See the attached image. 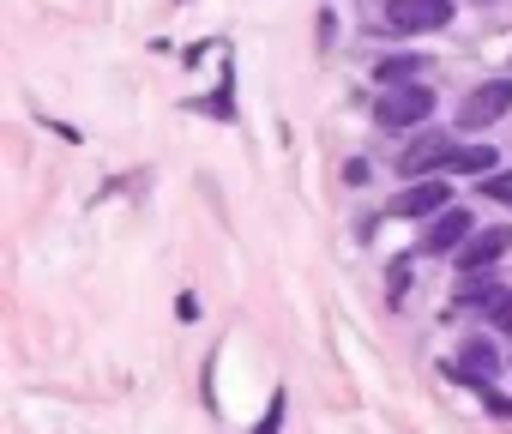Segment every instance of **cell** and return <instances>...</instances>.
<instances>
[{
  "mask_svg": "<svg viewBox=\"0 0 512 434\" xmlns=\"http://www.w3.org/2000/svg\"><path fill=\"white\" fill-rule=\"evenodd\" d=\"M374 115H380V127H416V121L434 115V91L428 85H386V97L374 103Z\"/></svg>",
  "mask_w": 512,
  "mask_h": 434,
  "instance_id": "cell-1",
  "label": "cell"
},
{
  "mask_svg": "<svg viewBox=\"0 0 512 434\" xmlns=\"http://www.w3.org/2000/svg\"><path fill=\"white\" fill-rule=\"evenodd\" d=\"M506 109H512V79H488V85H476V91L458 103V127H464V133H482V127H494Z\"/></svg>",
  "mask_w": 512,
  "mask_h": 434,
  "instance_id": "cell-2",
  "label": "cell"
},
{
  "mask_svg": "<svg viewBox=\"0 0 512 434\" xmlns=\"http://www.w3.org/2000/svg\"><path fill=\"white\" fill-rule=\"evenodd\" d=\"M452 19V0H386V25L398 37H422V31H440Z\"/></svg>",
  "mask_w": 512,
  "mask_h": 434,
  "instance_id": "cell-3",
  "label": "cell"
},
{
  "mask_svg": "<svg viewBox=\"0 0 512 434\" xmlns=\"http://www.w3.org/2000/svg\"><path fill=\"white\" fill-rule=\"evenodd\" d=\"M452 205V187L440 175H416L398 199H392V217H440Z\"/></svg>",
  "mask_w": 512,
  "mask_h": 434,
  "instance_id": "cell-4",
  "label": "cell"
},
{
  "mask_svg": "<svg viewBox=\"0 0 512 434\" xmlns=\"http://www.w3.org/2000/svg\"><path fill=\"white\" fill-rule=\"evenodd\" d=\"M470 230H476L470 211H464V205H446L440 217H428V236L416 242V254H452L458 242H470Z\"/></svg>",
  "mask_w": 512,
  "mask_h": 434,
  "instance_id": "cell-5",
  "label": "cell"
},
{
  "mask_svg": "<svg viewBox=\"0 0 512 434\" xmlns=\"http://www.w3.org/2000/svg\"><path fill=\"white\" fill-rule=\"evenodd\" d=\"M452 151H458V145H452L446 133H422L416 145L398 151V169H404V175H440V169L452 163Z\"/></svg>",
  "mask_w": 512,
  "mask_h": 434,
  "instance_id": "cell-6",
  "label": "cell"
},
{
  "mask_svg": "<svg viewBox=\"0 0 512 434\" xmlns=\"http://www.w3.org/2000/svg\"><path fill=\"white\" fill-rule=\"evenodd\" d=\"M506 248H512V230H482V236H470V248H464L458 260H464V272H482V266H494Z\"/></svg>",
  "mask_w": 512,
  "mask_h": 434,
  "instance_id": "cell-7",
  "label": "cell"
},
{
  "mask_svg": "<svg viewBox=\"0 0 512 434\" xmlns=\"http://www.w3.org/2000/svg\"><path fill=\"white\" fill-rule=\"evenodd\" d=\"M494 368H500V356H494V344H488V338L464 344V356H458V374H464L470 386H488V380H494Z\"/></svg>",
  "mask_w": 512,
  "mask_h": 434,
  "instance_id": "cell-8",
  "label": "cell"
},
{
  "mask_svg": "<svg viewBox=\"0 0 512 434\" xmlns=\"http://www.w3.org/2000/svg\"><path fill=\"white\" fill-rule=\"evenodd\" d=\"M422 67H428V55H380L374 79H380V85H410Z\"/></svg>",
  "mask_w": 512,
  "mask_h": 434,
  "instance_id": "cell-9",
  "label": "cell"
},
{
  "mask_svg": "<svg viewBox=\"0 0 512 434\" xmlns=\"http://www.w3.org/2000/svg\"><path fill=\"white\" fill-rule=\"evenodd\" d=\"M446 169H464V175H494V145H458Z\"/></svg>",
  "mask_w": 512,
  "mask_h": 434,
  "instance_id": "cell-10",
  "label": "cell"
},
{
  "mask_svg": "<svg viewBox=\"0 0 512 434\" xmlns=\"http://www.w3.org/2000/svg\"><path fill=\"white\" fill-rule=\"evenodd\" d=\"M482 193L500 199V205H512V175H482Z\"/></svg>",
  "mask_w": 512,
  "mask_h": 434,
  "instance_id": "cell-11",
  "label": "cell"
},
{
  "mask_svg": "<svg viewBox=\"0 0 512 434\" xmlns=\"http://www.w3.org/2000/svg\"><path fill=\"white\" fill-rule=\"evenodd\" d=\"M404 284H410V260H392V272H386V290H392V296H404Z\"/></svg>",
  "mask_w": 512,
  "mask_h": 434,
  "instance_id": "cell-12",
  "label": "cell"
},
{
  "mask_svg": "<svg viewBox=\"0 0 512 434\" xmlns=\"http://www.w3.org/2000/svg\"><path fill=\"white\" fill-rule=\"evenodd\" d=\"M488 320H494V326H500V332H512V290H506V296H500V302H494V308H488Z\"/></svg>",
  "mask_w": 512,
  "mask_h": 434,
  "instance_id": "cell-13",
  "label": "cell"
},
{
  "mask_svg": "<svg viewBox=\"0 0 512 434\" xmlns=\"http://www.w3.org/2000/svg\"><path fill=\"white\" fill-rule=\"evenodd\" d=\"M253 434H278V404L266 410V422H260V428H253Z\"/></svg>",
  "mask_w": 512,
  "mask_h": 434,
  "instance_id": "cell-14",
  "label": "cell"
}]
</instances>
